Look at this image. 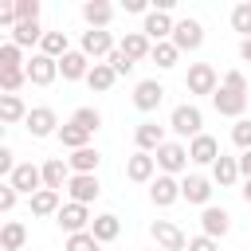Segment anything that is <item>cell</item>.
Masks as SVG:
<instances>
[{
	"mask_svg": "<svg viewBox=\"0 0 251 251\" xmlns=\"http://www.w3.org/2000/svg\"><path fill=\"white\" fill-rule=\"evenodd\" d=\"M82 20H86V27H106V24L114 20V4H106V0H86V4H82Z\"/></svg>",
	"mask_w": 251,
	"mask_h": 251,
	"instance_id": "484cf974",
	"label": "cell"
},
{
	"mask_svg": "<svg viewBox=\"0 0 251 251\" xmlns=\"http://www.w3.org/2000/svg\"><path fill=\"white\" fill-rule=\"evenodd\" d=\"M231 231V216H227V208H216V204H208L204 212H200V235H208V239H224Z\"/></svg>",
	"mask_w": 251,
	"mask_h": 251,
	"instance_id": "ba28073f",
	"label": "cell"
},
{
	"mask_svg": "<svg viewBox=\"0 0 251 251\" xmlns=\"http://www.w3.org/2000/svg\"><path fill=\"white\" fill-rule=\"evenodd\" d=\"M231 141H235L239 149H251V118H235V126H231Z\"/></svg>",
	"mask_w": 251,
	"mask_h": 251,
	"instance_id": "ab89813d",
	"label": "cell"
},
{
	"mask_svg": "<svg viewBox=\"0 0 251 251\" xmlns=\"http://www.w3.org/2000/svg\"><path fill=\"white\" fill-rule=\"evenodd\" d=\"M55 224L67 231V235H75V231H86L90 227V208H82V204H59V212H55Z\"/></svg>",
	"mask_w": 251,
	"mask_h": 251,
	"instance_id": "9c48e42d",
	"label": "cell"
},
{
	"mask_svg": "<svg viewBox=\"0 0 251 251\" xmlns=\"http://www.w3.org/2000/svg\"><path fill=\"white\" fill-rule=\"evenodd\" d=\"M126 176L133 180V184H149L153 176H157V165H153V153H133L129 161H126Z\"/></svg>",
	"mask_w": 251,
	"mask_h": 251,
	"instance_id": "ffe728a7",
	"label": "cell"
},
{
	"mask_svg": "<svg viewBox=\"0 0 251 251\" xmlns=\"http://www.w3.org/2000/svg\"><path fill=\"white\" fill-rule=\"evenodd\" d=\"M169 129L176 133V137H196V133H204V114H200V106H192V102H180L173 114H169Z\"/></svg>",
	"mask_w": 251,
	"mask_h": 251,
	"instance_id": "6da1fadb",
	"label": "cell"
},
{
	"mask_svg": "<svg viewBox=\"0 0 251 251\" xmlns=\"http://www.w3.org/2000/svg\"><path fill=\"white\" fill-rule=\"evenodd\" d=\"M180 200L208 208V200H212V180H208V176H200V173H188V176L180 180Z\"/></svg>",
	"mask_w": 251,
	"mask_h": 251,
	"instance_id": "2e32d148",
	"label": "cell"
},
{
	"mask_svg": "<svg viewBox=\"0 0 251 251\" xmlns=\"http://www.w3.org/2000/svg\"><path fill=\"white\" fill-rule=\"evenodd\" d=\"M212 106H216V114H224V118H243V110H247V94L227 90V86H216Z\"/></svg>",
	"mask_w": 251,
	"mask_h": 251,
	"instance_id": "5bb4252c",
	"label": "cell"
},
{
	"mask_svg": "<svg viewBox=\"0 0 251 251\" xmlns=\"http://www.w3.org/2000/svg\"><path fill=\"white\" fill-rule=\"evenodd\" d=\"M86 231H90V235L98 239V247H102V243H114V239H118L122 220H118L114 212H102V216H94V220H90V227H86Z\"/></svg>",
	"mask_w": 251,
	"mask_h": 251,
	"instance_id": "44dd1931",
	"label": "cell"
},
{
	"mask_svg": "<svg viewBox=\"0 0 251 251\" xmlns=\"http://www.w3.org/2000/svg\"><path fill=\"white\" fill-rule=\"evenodd\" d=\"M24 251H27V247H24Z\"/></svg>",
	"mask_w": 251,
	"mask_h": 251,
	"instance_id": "9f6ffc18",
	"label": "cell"
},
{
	"mask_svg": "<svg viewBox=\"0 0 251 251\" xmlns=\"http://www.w3.org/2000/svg\"><path fill=\"white\" fill-rule=\"evenodd\" d=\"M0 47H4V31H0Z\"/></svg>",
	"mask_w": 251,
	"mask_h": 251,
	"instance_id": "11a10c76",
	"label": "cell"
},
{
	"mask_svg": "<svg viewBox=\"0 0 251 251\" xmlns=\"http://www.w3.org/2000/svg\"><path fill=\"white\" fill-rule=\"evenodd\" d=\"M141 35H145L149 43H165V39L173 35V16L149 8V12H145V24H141Z\"/></svg>",
	"mask_w": 251,
	"mask_h": 251,
	"instance_id": "7c38bea8",
	"label": "cell"
},
{
	"mask_svg": "<svg viewBox=\"0 0 251 251\" xmlns=\"http://www.w3.org/2000/svg\"><path fill=\"white\" fill-rule=\"evenodd\" d=\"M8 184H12L16 196H35V192L43 188V180H39V165H31V161H16Z\"/></svg>",
	"mask_w": 251,
	"mask_h": 251,
	"instance_id": "5b68a950",
	"label": "cell"
},
{
	"mask_svg": "<svg viewBox=\"0 0 251 251\" xmlns=\"http://www.w3.org/2000/svg\"><path fill=\"white\" fill-rule=\"evenodd\" d=\"M184 86H188V94H216V86H220L216 67L212 63H192L188 75H184Z\"/></svg>",
	"mask_w": 251,
	"mask_h": 251,
	"instance_id": "52a82bcc",
	"label": "cell"
},
{
	"mask_svg": "<svg viewBox=\"0 0 251 251\" xmlns=\"http://www.w3.org/2000/svg\"><path fill=\"white\" fill-rule=\"evenodd\" d=\"M231 27H235L243 39H251V4H235V8H231Z\"/></svg>",
	"mask_w": 251,
	"mask_h": 251,
	"instance_id": "74e56055",
	"label": "cell"
},
{
	"mask_svg": "<svg viewBox=\"0 0 251 251\" xmlns=\"http://www.w3.org/2000/svg\"><path fill=\"white\" fill-rule=\"evenodd\" d=\"M0 67H24V51L12 39H4V47H0Z\"/></svg>",
	"mask_w": 251,
	"mask_h": 251,
	"instance_id": "b9f144b4",
	"label": "cell"
},
{
	"mask_svg": "<svg viewBox=\"0 0 251 251\" xmlns=\"http://www.w3.org/2000/svg\"><path fill=\"white\" fill-rule=\"evenodd\" d=\"M161 98H165V86H161L157 78H141V82L133 86V106H137L141 114H153V110L161 106Z\"/></svg>",
	"mask_w": 251,
	"mask_h": 251,
	"instance_id": "4fadbf2b",
	"label": "cell"
},
{
	"mask_svg": "<svg viewBox=\"0 0 251 251\" xmlns=\"http://www.w3.org/2000/svg\"><path fill=\"white\" fill-rule=\"evenodd\" d=\"M239 59L251 63V39H239Z\"/></svg>",
	"mask_w": 251,
	"mask_h": 251,
	"instance_id": "816d5d0a",
	"label": "cell"
},
{
	"mask_svg": "<svg viewBox=\"0 0 251 251\" xmlns=\"http://www.w3.org/2000/svg\"><path fill=\"white\" fill-rule=\"evenodd\" d=\"M39 180H43V188H51V192H63V188H67V180H71V169H67V161H63V157H51V161H43V165H39Z\"/></svg>",
	"mask_w": 251,
	"mask_h": 251,
	"instance_id": "d6986e66",
	"label": "cell"
},
{
	"mask_svg": "<svg viewBox=\"0 0 251 251\" xmlns=\"http://www.w3.org/2000/svg\"><path fill=\"white\" fill-rule=\"evenodd\" d=\"M67 196H71V204H94L98 196H102V184H98V176L94 173H71V180H67Z\"/></svg>",
	"mask_w": 251,
	"mask_h": 251,
	"instance_id": "3957f363",
	"label": "cell"
},
{
	"mask_svg": "<svg viewBox=\"0 0 251 251\" xmlns=\"http://www.w3.org/2000/svg\"><path fill=\"white\" fill-rule=\"evenodd\" d=\"M169 43H173L176 51H196V47L204 43V27H200V20H192V16L176 20V24H173V35H169Z\"/></svg>",
	"mask_w": 251,
	"mask_h": 251,
	"instance_id": "277c9868",
	"label": "cell"
},
{
	"mask_svg": "<svg viewBox=\"0 0 251 251\" xmlns=\"http://www.w3.org/2000/svg\"><path fill=\"white\" fill-rule=\"evenodd\" d=\"M98 165H102V153L94 145H82V149H75L67 157V169L71 173H98Z\"/></svg>",
	"mask_w": 251,
	"mask_h": 251,
	"instance_id": "d4e9b609",
	"label": "cell"
},
{
	"mask_svg": "<svg viewBox=\"0 0 251 251\" xmlns=\"http://www.w3.org/2000/svg\"><path fill=\"white\" fill-rule=\"evenodd\" d=\"M239 192H243V200L251 204V180H243V188H239Z\"/></svg>",
	"mask_w": 251,
	"mask_h": 251,
	"instance_id": "f5cc1de1",
	"label": "cell"
},
{
	"mask_svg": "<svg viewBox=\"0 0 251 251\" xmlns=\"http://www.w3.org/2000/svg\"><path fill=\"white\" fill-rule=\"evenodd\" d=\"M184 251H220V243L208 239V235H192V239L184 243Z\"/></svg>",
	"mask_w": 251,
	"mask_h": 251,
	"instance_id": "f6af8a7d",
	"label": "cell"
},
{
	"mask_svg": "<svg viewBox=\"0 0 251 251\" xmlns=\"http://www.w3.org/2000/svg\"><path fill=\"white\" fill-rule=\"evenodd\" d=\"M63 251H98V239L90 231H75V235H67Z\"/></svg>",
	"mask_w": 251,
	"mask_h": 251,
	"instance_id": "f35d334b",
	"label": "cell"
},
{
	"mask_svg": "<svg viewBox=\"0 0 251 251\" xmlns=\"http://www.w3.org/2000/svg\"><path fill=\"white\" fill-rule=\"evenodd\" d=\"M106 67H110L114 75H129V71H133V63H129V59H126V55L118 51V47H114V51L106 55Z\"/></svg>",
	"mask_w": 251,
	"mask_h": 251,
	"instance_id": "7bdbcfd3",
	"label": "cell"
},
{
	"mask_svg": "<svg viewBox=\"0 0 251 251\" xmlns=\"http://www.w3.org/2000/svg\"><path fill=\"white\" fill-rule=\"evenodd\" d=\"M27 118V106L20 94H0V126H16Z\"/></svg>",
	"mask_w": 251,
	"mask_h": 251,
	"instance_id": "4316f807",
	"label": "cell"
},
{
	"mask_svg": "<svg viewBox=\"0 0 251 251\" xmlns=\"http://www.w3.org/2000/svg\"><path fill=\"white\" fill-rule=\"evenodd\" d=\"M55 137H59V145H67L71 153H75V149H82V145H90V133H86V129H78L75 122L59 126V129H55Z\"/></svg>",
	"mask_w": 251,
	"mask_h": 251,
	"instance_id": "d6a6232c",
	"label": "cell"
},
{
	"mask_svg": "<svg viewBox=\"0 0 251 251\" xmlns=\"http://www.w3.org/2000/svg\"><path fill=\"white\" fill-rule=\"evenodd\" d=\"M149 59H153V63H157L161 71H169V67H176L180 51H176V47H173V43L165 39V43H153V47H149Z\"/></svg>",
	"mask_w": 251,
	"mask_h": 251,
	"instance_id": "e575fe53",
	"label": "cell"
},
{
	"mask_svg": "<svg viewBox=\"0 0 251 251\" xmlns=\"http://www.w3.org/2000/svg\"><path fill=\"white\" fill-rule=\"evenodd\" d=\"M4 133H8V126H0V145H4Z\"/></svg>",
	"mask_w": 251,
	"mask_h": 251,
	"instance_id": "db71d44e",
	"label": "cell"
},
{
	"mask_svg": "<svg viewBox=\"0 0 251 251\" xmlns=\"http://www.w3.org/2000/svg\"><path fill=\"white\" fill-rule=\"evenodd\" d=\"M71 122H75L78 129H86V133H98V126H102V114H98L94 106H78Z\"/></svg>",
	"mask_w": 251,
	"mask_h": 251,
	"instance_id": "8d00e7d4",
	"label": "cell"
},
{
	"mask_svg": "<svg viewBox=\"0 0 251 251\" xmlns=\"http://www.w3.org/2000/svg\"><path fill=\"white\" fill-rule=\"evenodd\" d=\"M43 39V27H39V20H24V24H12V43L24 51V47H31V43H39Z\"/></svg>",
	"mask_w": 251,
	"mask_h": 251,
	"instance_id": "83f0119b",
	"label": "cell"
},
{
	"mask_svg": "<svg viewBox=\"0 0 251 251\" xmlns=\"http://www.w3.org/2000/svg\"><path fill=\"white\" fill-rule=\"evenodd\" d=\"M27 200H31V216H55L59 212V192H51V188H39Z\"/></svg>",
	"mask_w": 251,
	"mask_h": 251,
	"instance_id": "836d02e7",
	"label": "cell"
},
{
	"mask_svg": "<svg viewBox=\"0 0 251 251\" xmlns=\"http://www.w3.org/2000/svg\"><path fill=\"white\" fill-rule=\"evenodd\" d=\"M16 200H20V196L12 192V184H0V212H12V208H16Z\"/></svg>",
	"mask_w": 251,
	"mask_h": 251,
	"instance_id": "c3c4849f",
	"label": "cell"
},
{
	"mask_svg": "<svg viewBox=\"0 0 251 251\" xmlns=\"http://www.w3.org/2000/svg\"><path fill=\"white\" fill-rule=\"evenodd\" d=\"M212 180H216L220 188L235 184V180H239V165H235V157H224V153H220V157L212 161Z\"/></svg>",
	"mask_w": 251,
	"mask_h": 251,
	"instance_id": "f546056e",
	"label": "cell"
},
{
	"mask_svg": "<svg viewBox=\"0 0 251 251\" xmlns=\"http://www.w3.org/2000/svg\"><path fill=\"white\" fill-rule=\"evenodd\" d=\"M122 8H126V12H141V16H145V12H149V4H145V0H126V4H122Z\"/></svg>",
	"mask_w": 251,
	"mask_h": 251,
	"instance_id": "f907efd6",
	"label": "cell"
},
{
	"mask_svg": "<svg viewBox=\"0 0 251 251\" xmlns=\"http://www.w3.org/2000/svg\"><path fill=\"white\" fill-rule=\"evenodd\" d=\"M220 86H227V90H239V94H247V78H243V71H227Z\"/></svg>",
	"mask_w": 251,
	"mask_h": 251,
	"instance_id": "ee69618b",
	"label": "cell"
},
{
	"mask_svg": "<svg viewBox=\"0 0 251 251\" xmlns=\"http://www.w3.org/2000/svg\"><path fill=\"white\" fill-rule=\"evenodd\" d=\"M149 235L157 239V247H161V251H184V243H188V235H184L173 220H153Z\"/></svg>",
	"mask_w": 251,
	"mask_h": 251,
	"instance_id": "30bf717a",
	"label": "cell"
},
{
	"mask_svg": "<svg viewBox=\"0 0 251 251\" xmlns=\"http://www.w3.org/2000/svg\"><path fill=\"white\" fill-rule=\"evenodd\" d=\"M24 243H27V227L20 220L0 227V251H24Z\"/></svg>",
	"mask_w": 251,
	"mask_h": 251,
	"instance_id": "4dcf8cb0",
	"label": "cell"
},
{
	"mask_svg": "<svg viewBox=\"0 0 251 251\" xmlns=\"http://www.w3.org/2000/svg\"><path fill=\"white\" fill-rule=\"evenodd\" d=\"M86 71H90V59H86L82 51H67V55L59 59V75H63L67 82H78V78H86Z\"/></svg>",
	"mask_w": 251,
	"mask_h": 251,
	"instance_id": "603a6c76",
	"label": "cell"
},
{
	"mask_svg": "<svg viewBox=\"0 0 251 251\" xmlns=\"http://www.w3.org/2000/svg\"><path fill=\"white\" fill-rule=\"evenodd\" d=\"M133 141H137L141 153H157V145L165 141V126H157V122H141V126L133 129Z\"/></svg>",
	"mask_w": 251,
	"mask_h": 251,
	"instance_id": "cb8c5ba5",
	"label": "cell"
},
{
	"mask_svg": "<svg viewBox=\"0 0 251 251\" xmlns=\"http://www.w3.org/2000/svg\"><path fill=\"white\" fill-rule=\"evenodd\" d=\"M114 82H118V75H114V71H110L106 63H90V71H86V86H90V90L106 94V90H110Z\"/></svg>",
	"mask_w": 251,
	"mask_h": 251,
	"instance_id": "1f68e13d",
	"label": "cell"
},
{
	"mask_svg": "<svg viewBox=\"0 0 251 251\" xmlns=\"http://www.w3.org/2000/svg\"><path fill=\"white\" fill-rule=\"evenodd\" d=\"M184 149H188V161H192V165H212V161L220 157V141H216L212 133H196Z\"/></svg>",
	"mask_w": 251,
	"mask_h": 251,
	"instance_id": "ac0fdd59",
	"label": "cell"
},
{
	"mask_svg": "<svg viewBox=\"0 0 251 251\" xmlns=\"http://www.w3.org/2000/svg\"><path fill=\"white\" fill-rule=\"evenodd\" d=\"M12 24H16V8H12V0H0V31Z\"/></svg>",
	"mask_w": 251,
	"mask_h": 251,
	"instance_id": "7dc6e473",
	"label": "cell"
},
{
	"mask_svg": "<svg viewBox=\"0 0 251 251\" xmlns=\"http://www.w3.org/2000/svg\"><path fill=\"white\" fill-rule=\"evenodd\" d=\"M24 78L31 86H51L59 78V63L47 59V55H31V59H24Z\"/></svg>",
	"mask_w": 251,
	"mask_h": 251,
	"instance_id": "8992f818",
	"label": "cell"
},
{
	"mask_svg": "<svg viewBox=\"0 0 251 251\" xmlns=\"http://www.w3.org/2000/svg\"><path fill=\"white\" fill-rule=\"evenodd\" d=\"M27 133L31 137H51L55 129H59V118H55V110L51 106H35V110H27Z\"/></svg>",
	"mask_w": 251,
	"mask_h": 251,
	"instance_id": "e0dca14e",
	"label": "cell"
},
{
	"mask_svg": "<svg viewBox=\"0 0 251 251\" xmlns=\"http://www.w3.org/2000/svg\"><path fill=\"white\" fill-rule=\"evenodd\" d=\"M12 8H16V24L39 20V0H12Z\"/></svg>",
	"mask_w": 251,
	"mask_h": 251,
	"instance_id": "60d3db41",
	"label": "cell"
},
{
	"mask_svg": "<svg viewBox=\"0 0 251 251\" xmlns=\"http://www.w3.org/2000/svg\"><path fill=\"white\" fill-rule=\"evenodd\" d=\"M24 82V67H0V94H20Z\"/></svg>",
	"mask_w": 251,
	"mask_h": 251,
	"instance_id": "d590c367",
	"label": "cell"
},
{
	"mask_svg": "<svg viewBox=\"0 0 251 251\" xmlns=\"http://www.w3.org/2000/svg\"><path fill=\"white\" fill-rule=\"evenodd\" d=\"M71 51V43H67V31H43V39H39V55H47V59H63Z\"/></svg>",
	"mask_w": 251,
	"mask_h": 251,
	"instance_id": "f1b7e54d",
	"label": "cell"
},
{
	"mask_svg": "<svg viewBox=\"0 0 251 251\" xmlns=\"http://www.w3.org/2000/svg\"><path fill=\"white\" fill-rule=\"evenodd\" d=\"M153 165H157L165 176H176V173H184V165H188V149H184L180 141H161L157 153H153Z\"/></svg>",
	"mask_w": 251,
	"mask_h": 251,
	"instance_id": "7a4b0ae2",
	"label": "cell"
},
{
	"mask_svg": "<svg viewBox=\"0 0 251 251\" xmlns=\"http://www.w3.org/2000/svg\"><path fill=\"white\" fill-rule=\"evenodd\" d=\"M149 47H153V43H149L141 31H126V35H122V43H118V51H122L129 63H141V59H149Z\"/></svg>",
	"mask_w": 251,
	"mask_h": 251,
	"instance_id": "7402d4cb",
	"label": "cell"
},
{
	"mask_svg": "<svg viewBox=\"0 0 251 251\" xmlns=\"http://www.w3.org/2000/svg\"><path fill=\"white\" fill-rule=\"evenodd\" d=\"M12 169H16V153L8 145H0V176H12Z\"/></svg>",
	"mask_w": 251,
	"mask_h": 251,
	"instance_id": "bcb514c9",
	"label": "cell"
},
{
	"mask_svg": "<svg viewBox=\"0 0 251 251\" xmlns=\"http://www.w3.org/2000/svg\"><path fill=\"white\" fill-rule=\"evenodd\" d=\"M110 51H114V35H110L106 27H90V31H82V55H86V59L102 63Z\"/></svg>",
	"mask_w": 251,
	"mask_h": 251,
	"instance_id": "8fae6325",
	"label": "cell"
},
{
	"mask_svg": "<svg viewBox=\"0 0 251 251\" xmlns=\"http://www.w3.org/2000/svg\"><path fill=\"white\" fill-rule=\"evenodd\" d=\"M149 200H153L157 208L176 204V200H180V180H176V176H165V173L153 176V180H149Z\"/></svg>",
	"mask_w": 251,
	"mask_h": 251,
	"instance_id": "9a60e30c",
	"label": "cell"
},
{
	"mask_svg": "<svg viewBox=\"0 0 251 251\" xmlns=\"http://www.w3.org/2000/svg\"><path fill=\"white\" fill-rule=\"evenodd\" d=\"M235 165H239V176H243V180H251V149H243V153L235 157Z\"/></svg>",
	"mask_w": 251,
	"mask_h": 251,
	"instance_id": "681fc988",
	"label": "cell"
}]
</instances>
